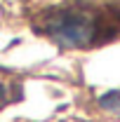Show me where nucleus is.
<instances>
[{"mask_svg":"<svg viewBox=\"0 0 120 122\" xmlns=\"http://www.w3.org/2000/svg\"><path fill=\"white\" fill-rule=\"evenodd\" d=\"M43 30L61 47L85 49L120 33V12L75 2L52 10L43 21Z\"/></svg>","mask_w":120,"mask_h":122,"instance_id":"nucleus-1","label":"nucleus"}]
</instances>
